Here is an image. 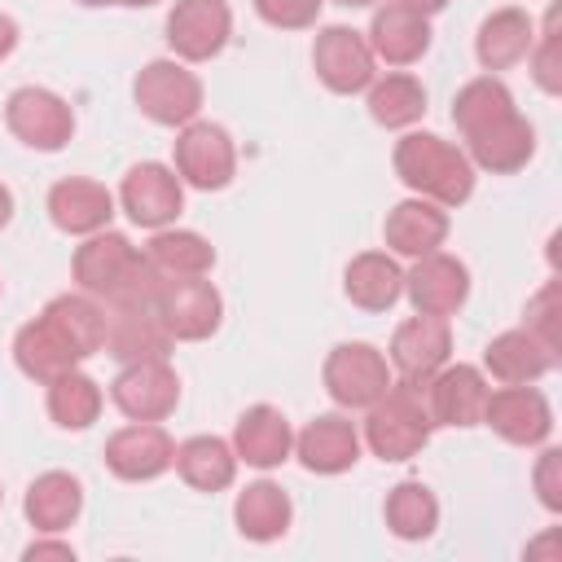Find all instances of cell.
<instances>
[{"label":"cell","mask_w":562,"mask_h":562,"mask_svg":"<svg viewBox=\"0 0 562 562\" xmlns=\"http://www.w3.org/2000/svg\"><path fill=\"white\" fill-rule=\"evenodd\" d=\"M404 4H413L417 13H426V18H430V13H439V9L448 4V0H404Z\"/></svg>","instance_id":"43"},{"label":"cell","mask_w":562,"mask_h":562,"mask_svg":"<svg viewBox=\"0 0 562 562\" xmlns=\"http://www.w3.org/2000/svg\"><path fill=\"white\" fill-rule=\"evenodd\" d=\"M325 391L338 408H369L391 386V364L369 342H338L325 356Z\"/></svg>","instance_id":"8"},{"label":"cell","mask_w":562,"mask_h":562,"mask_svg":"<svg viewBox=\"0 0 562 562\" xmlns=\"http://www.w3.org/2000/svg\"><path fill=\"white\" fill-rule=\"evenodd\" d=\"M4 123H9V132L22 145L44 149V154H57L70 140V132H75L70 105L57 92H48V88H18V92H9Z\"/></svg>","instance_id":"11"},{"label":"cell","mask_w":562,"mask_h":562,"mask_svg":"<svg viewBox=\"0 0 562 562\" xmlns=\"http://www.w3.org/2000/svg\"><path fill=\"white\" fill-rule=\"evenodd\" d=\"M294 457L312 474H342V470H351L360 461V430L342 413H321L299 430Z\"/></svg>","instance_id":"21"},{"label":"cell","mask_w":562,"mask_h":562,"mask_svg":"<svg viewBox=\"0 0 562 562\" xmlns=\"http://www.w3.org/2000/svg\"><path fill=\"white\" fill-rule=\"evenodd\" d=\"M48 417L61 430H88L101 417V386H97V378H88L79 369L57 373L48 382Z\"/></svg>","instance_id":"33"},{"label":"cell","mask_w":562,"mask_h":562,"mask_svg":"<svg viewBox=\"0 0 562 562\" xmlns=\"http://www.w3.org/2000/svg\"><path fill=\"white\" fill-rule=\"evenodd\" d=\"M452 356V329L443 316H413L395 329L391 338V369L404 378V382H430Z\"/></svg>","instance_id":"18"},{"label":"cell","mask_w":562,"mask_h":562,"mask_svg":"<svg viewBox=\"0 0 562 562\" xmlns=\"http://www.w3.org/2000/svg\"><path fill=\"white\" fill-rule=\"evenodd\" d=\"M430 408H426V395L417 382H395L369 404V417H364V443L373 448V457L382 461H408L417 457L426 443H430Z\"/></svg>","instance_id":"5"},{"label":"cell","mask_w":562,"mask_h":562,"mask_svg":"<svg viewBox=\"0 0 562 562\" xmlns=\"http://www.w3.org/2000/svg\"><path fill=\"white\" fill-rule=\"evenodd\" d=\"M312 66H316L321 83L329 92H338V97L364 92L373 83V48L351 26H325V31H316Z\"/></svg>","instance_id":"14"},{"label":"cell","mask_w":562,"mask_h":562,"mask_svg":"<svg viewBox=\"0 0 562 562\" xmlns=\"http://www.w3.org/2000/svg\"><path fill=\"white\" fill-rule=\"evenodd\" d=\"M369 114L382 127H413L426 114V88H422V79H413L404 70H395L386 79H373L369 83Z\"/></svg>","instance_id":"35"},{"label":"cell","mask_w":562,"mask_h":562,"mask_svg":"<svg viewBox=\"0 0 562 562\" xmlns=\"http://www.w3.org/2000/svg\"><path fill=\"white\" fill-rule=\"evenodd\" d=\"M110 400L132 422H162L180 404V378L167 360H136L119 369V378L110 382Z\"/></svg>","instance_id":"9"},{"label":"cell","mask_w":562,"mask_h":562,"mask_svg":"<svg viewBox=\"0 0 562 562\" xmlns=\"http://www.w3.org/2000/svg\"><path fill=\"white\" fill-rule=\"evenodd\" d=\"M233 35V9L224 0H176L167 13V44L180 61H211Z\"/></svg>","instance_id":"13"},{"label":"cell","mask_w":562,"mask_h":562,"mask_svg":"<svg viewBox=\"0 0 562 562\" xmlns=\"http://www.w3.org/2000/svg\"><path fill=\"white\" fill-rule=\"evenodd\" d=\"M132 97H136L140 114H145L149 123H162V127H184V123H193L198 110H202V83H198V75H193L189 66L171 61V57L149 61V66L136 75Z\"/></svg>","instance_id":"6"},{"label":"cell","mask_w":562,"mask_h":562,"mask_svg":"<svg viewBox=\"0 0 562 562\" xmlns=\"http://www.w3.org/2000/svg\"><path fill=\"white\" fill-rule=\"evenodd\" d=\"M75 281L83 294L101 299L105 307H140L158 299L162 277L154 272V263L145 259V250H136L123 233H88V241L75 250Z\"/></svg>","instance_id":"3"},{"label":"cell","mask_w":562,"mask_h":562,"mask_svg":"<svg viewBox=\"0 0 562 562\" xmlns=\"http://www.w3.org/2000/svg\"><path fill=\"white\" fill-rule=\"evenodd\" d=\"M290 518H294V505H290V496H285L277 483L259 479V483H250L246 492H237L233 522H237V531H241L246 540L268 544V540H277V536L290 531Z\"/></svg>","instance_id":"30"},{"label":"cell","mask_w":562,"mask_h":562,"mask_svg":"<svg viewBox=\"0 0 562 562\" xmlns=\"http://www.w3.org/2000/svg\"><path fill=\"white\" fill-rule=\"evenodd\" d=\"M483 426H492L505 443L536 448V443H544L553 435V408H549V400L531 382H518V386L487 391Z\"/></svg>","instance_id":"12"},{"label":"cell","mask_w":562,"mask_h":562,"mask_svg":"<svg viewBox=\"0 0 562 562\" xmlns=\"http://www.w3.org/2000/svg\"><path fill=\"white\" fill-rule=\"evenodd\" d=\"M79 4H88V9H97V4H132V9H145V4H158V0H79Z\"/></svg>","instance_id":"44"},{"label":"cell","mask_w":562,"mask_h":562,"mask_svg":"<svg viewBox=\"0 0 562 562\" xmlns=\"http://www.w3.org/2000/svg\"><path fill=\"white\" fill-rule=\"evenodd\" d=\"M325 0H255V13L277 31H307L316 26Z\"/></svg>","instance_id":"36"},{"label":"cell","mask_w":562,"mask_h":562,"mask_svg":"<svg viewBox=\"0 0 562 562\" xmlns=\"http://www.w3.org/2000/svg\"><path fill=\"white\" fill-rule=\"evenodd\" d=\"M176 470L198 492H224L237 474V452L220 435H193L176 448Z\"/></svg>","instance_id":"32"},{"label":"cell","mask_w":562,"mask_h":562,"mask_svg":"<svg viewBox=\"0 0 562 562\" xmlns=\"http://www.w3.org/2000/svg\"><path fill=\"white\" fill-rule=\"evenodd\" d=\"M154 307H158L167 334L180 338V342L211 338L220 329V316H224L220 290L211 281H202V277H162Z\"/></svg>","instance_id":"7"},{"label":"cell","mask_w":562,"mask_h":562,"mask_svg":"<svg viewBox=\"0 0 562 562\" xmlns=\"http://www.w3.org/2000/svg\"><path fill=\"white\" fill-rule=\"evenodd\" d=\"M22 558H26V562H40V558H61V562H70L75 549H70V544H53V540H35V544H26Z\"/></svg>","instance_id":"40"},{"label":"cell","mask_w":562,"mask_h":562,"mask_svg":"<svg viewBox=\"0 0 562 562\" xmlns=\"http://www.w3.org/2000/svg\"><path fill=\"white\" fill-rule=\"evenodd\" d=\"M342 290H347V299H351L356 307H364V312H386V307H395L400 294H404V272L395 268L391 255L364 250V255H356V259L347 263Z\"/></svg>","instance_id":"29"},{"label":"cell","mask_w":562,"mask_h":562,"mask_svg":"<svg viewBox=\"0 0 562 562\" xmlns=\"http://www.w3.org/2000/svg\"><path fill=\"white\" fill-rule=\"evenodd\" d=\"M386 527L400 540H426L439 527V501L426 483L404 479L386 492Z\"/></svg>","instance_id":"34"},{"label":"cell","mask_w":562,"mask_h":562,"mask_svg":"<svg viewBox=\"0 0 562 562\" xmlns=\"http://www.w3.org/2000/svg\"><path fill=\"white\" fill-rule=\"evenodd\" d=\"M382 237L395 255H408V259H422L430 250L443 246L448 237V211L430 198H408L400 206H391L386 224H382Z\"/></svg>","instance_id":"26"},{"label":"cell","mask_w":562,"mask_h":562,"mask_svg":"<svg viewBox=\"0 0 562 562\" xmlns=\"http://www.w3.org/2000/svg\"><path fill=\"white\" fill-rule=\"evenodd\" d=\"M9 220H13V193H9L4 184H0V228H4Z\"/></svg>","instance_id":"42"},{"label":"cell","mask_w":562,"mask_h":562,"mask_svg":"<svg viewBox=\"0 0 562 562\" xmlns=\"http://www.w3.org/2000/svg\"><path fill=\"white\" fill-rule=\"evenodd\" d=\"M0 496H4V492H0Z\"/></svg>","instance_id":"46"},{"label":"cell","mask_w":562,"mask_h":562,"mask_svg":"<svg viewBox=\"0 0 562 562\" xmlns=\"http://www.w3.org/2000/svg\"><path fill=\"white\" fill-rule=\"evenodd\" d=\"M391 162H395V176L417 198H430L439 206H461L474 193V162L465 158V149H457L452 140H443L435 132L400 136Z\"/></svg>","instance_id":"4"},{"label":"cell","mask_w":562,"mask_h":562,"mask_svg":"<svg viewBox=\"0 0 562 562\" xmlns=\"http://www.w3.org/2000/svg\"><path fill=\"white\" fill-rule=\"evenodd\" d=\"M531 75H536V83L553 97V92H562V66H558V13H549V22H544V35H540V48L531 44Z\"/></svg>","instance_id":"37"},{"label":"cell","mask_w":562,"mask_h":562,"mask_svg":"<svg viewBox=\"0 0 562 562\" xmlns=\"http://www.w3.org/2000/svg\"><path fill=\"white\" fill-rule=\"evenodd\" d=\"M233 452H237V461H246V465H255V470H272V465H281V461L294 452V430H290V422L281 417V408H272V404H250V408L237 417Z\"/></svg>","instance_id":"25"},{"label":"cell","mask_w":562,"mask_h":562,"mask_svg":"<svg viewBox=\"0 0 562 562\" xmlns=\"http://www.w3.org/2000/svg\"><path fill=\"white\" fill-rule=\"evenodd\" d=\"M536 44V22L522 13V9H496L483 18L479 35H474V53H479V66L492 75V70H509L518 66Z\"/></svg>","instance_id":"27"},{"label":"cell","mask_w":562,"mask_h":562,"mask_svg":"<svg viewBox=\"0 0 562 562\" xmlns=\"http://www.w3.org/2000/svg\"><path fill=\"white\" fill-rule=\"evenodd\" d=\"M105 347V307L92 294H57L13 338V360L31 382H53Z\"/></svg>","instance_id":"2"},{"label":"cell","mask_w":562,"mask_h":562,"mask_svg":"<svg viewBox=\"0 0 562 562\" xmlns=\"http://www.w3.org/2000/svg\"><path fill=\"white\" fill-rule=\"evenodd\" d=\"M176 465V443L158 422H132L105 439V470L127 483H149Z\"/></svg>","instance_id":"15"},{"label":"cell","mask_w":562,"mask_h":562,"mask_svg":"<svg viewBox=\"0 0 562 562\" xmlns=\"http://www.w3.org/2000/svg\"><path fill=\"white\" fill-rule=\"evenodd\" d=\"M452 123L465 140V158L492 176H509L536 154V127L518 114L514 92L496 75H479L457 92Z\"/></svg>","instance_id":"1"},{"label":"cell","mask_w":562,"mask_h":562,"mask_svg":"<svg viewBox=\"0 0 562 562\" xmlns=\"http://www.w3.org/2000/svg\"><path fill=\"white\" fill-rule=\"evenodd\" d=\"M145 259L158 277H206L215 268V246L193 228H154Z\"/></svg>","instance_id":"31"},{"label":"cell","mask_w":562,"mask_h":562,"mask_svg":"<svg viewBox=\"0 0 562 562\" xmlns=\"http://www.w3.org/2000/svg\"><path fill=\"white\" fill-rule=\"evenodd\" d=\"M13 48H18V22H13L9 13H0V61H4Z\"/></svg>","instance_id":"41"},{"label":"cell","mask_w":562,"mask_h":562,"mask_svg":"<svg viewBox=\"0 0 562 562\" xmlns=\"http://www.w3.org/2000/svg\"><path fill=\"white\" fill-rule=\"evenodd\" d=\"M83 509V487L75 474L66 470H48L40 474L31 487H26V501H22V514L26 522L40 531V536H53V531H66Z\"/></svg>","instance_id":"28"},{"label":"cell","mask_w":562,"mask_h":562,"mask_svg":"<svg viewBox=\"0 0 562 562\" xmlns=\"http://www.w3.org/2000/svg\"><path fill=\"white\" fill-rule=\"evenodd\" d=\"M110 215H114V193L97 180L70 176V180H57L48 189V220L70 237H88V233L110 228Z\"/></svg>","instance_id":"23"},{"label":"cell","mask_w":562,"mask_h":562,"mask_svg":"<svg viewBox=\"0 0 562 562\" xmlns=\"http://www.w3.org/2000/svg\"><path fill=\"white\" fill-rule=\"evenodd\" d=\"M364 40H369L373 57H382L386 66H413L430 48V18L404 0H386L382 9H373Z\"/></svg>","instance_id":"22"},{"label":"cell","mask_w":562,"mask_h":562,"mask_svg":"<svg viewBox=\"0 0 562 562\" xmlns=\"http://www.w3.org/2000/svg\"><path fill=\"white\" fill-rule=\"evenodd\" d=\"M334 4H342V9H369V4H378V0H334Z\"/></svg>","instance_id":"45"},{"label":"cell","mask_w":562,"mask_h":562,"mask_svg":"<svg viewBox=\"0 0 562 562\" xmlns=\"http://www.w3.org/2000/svg\"><path fill=\"white\" fill-rule=\"evenodd\" d=\"M119 202H123V211H127L132 224H140V228H167L180 215V206H184V180L171 167H162V162H136L123 176Z\"/></svg>","instance_id":"16"},{"label":"cell","mask_w":562,"mask_h":562,"mask_svg":"<svg viewBox=\"0 0 562 562\" xmlns=\"http://www.w3.org/2000/svg\"><path fill=\"white\" fill-rule=\"evenodd\" d=\"M483 364L487 373L501 382V386H518V382H536L544 378L553 364H558V347H549L544 338H536L527 325L522 329H505L487 342L483 351Z\"/></svg>","instance_id":"24"},{"label":"cell","mask_w":562,"mask_h":562,"mask_svg":"<svg viewBox=\"0 0 562 562\" xmlns=\"http://www.w3.org/2000/svg\"><path fill=\"white\" fill-rule=\"evenodd\" d=\"M404 294H408L413 312H422V316H443V321H448V316L465 303V294H470V272H465L461 259L430 250V255H422V259L413 263V272L404 277Z\"/></svg>","instance_id":"19"},{"label":"cell","mask_w":562,"mask_h":562,"mask_svg":"<svg viewBox=\"0 0 562 562\" xmlns=\"http://www.w3.org/2000/svg\"><path fill=\"white\" fill-rule=\"evenodd\" d=\"M237 171L233 136L220 123H184L176 136V176L193 189H224Z\"/></svg>","instance_id":"10"},{"label":"cell","mask_w":562,"mask_h":562,"mask_svg":"<svg viewBox=\"0 0 562 562\" xmlns=\"http://www.w3.org/2000/svg\"><path fill=\"white\" fill-rule=\"evenodd\" d=\"M527 329L558 347V281H549L531 303H527Z\"/></svg>","instance_id":"38"},{"label":"cell","mask_w":562,"mask_h":562,"mask_svg":"<svg viewBox=\"0 0 562 562\" xmlns=\"http://www.w3.org/2000/svg\"><path fill=\"white\" fill-rule=\"evenodd\" d=\"M171 334L158 316L154 303L140 307H110L105 312V351L119 364H136V360H167L171 351Z\"/></svg>","instance_id":"20"},{"label":"cell","mask_w":562,"mask_h":562,"mask_svg":"<svg viewBox=\"0 0 562 562\" xmlns=\"http://www.w3.org/2000/svg\"><path fill=\"white\" fill-rule=\"evenodd\" d=\"M487 378L474 364H443L430 382H422L426 408L435 426H483L487 404Z\"/></svg>","instance_id":"17"},{"label":"cell","mask_w":562,"mask_h":562,"mask_svg":"<svg viewBox=\"0 0 562 562\" xmlns=\"http://www.w3.org/2000/svg\"><path fill=\"white\" fill-rule=\"evenodd\" d=\"M558 470H562V452L558 448H544L540 452V465H536V492L544 501V509H562V483H558Z\"/></svg>","instance_id":"39"}]
</instances>
